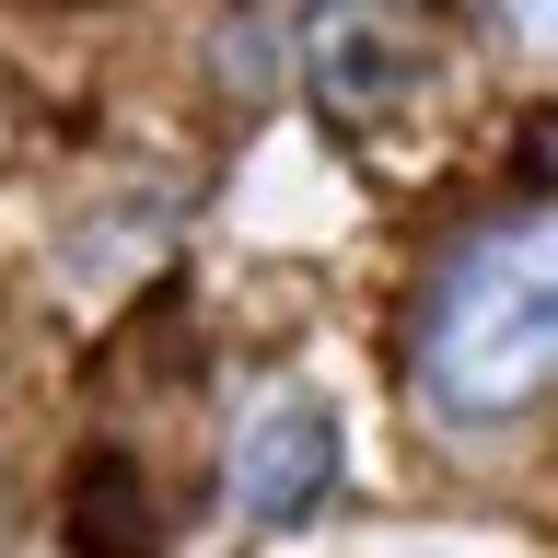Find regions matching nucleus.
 I'll return each instance as SVG.
<instances>
[{"mask_svg": "<svg viewBox=\"0 0 558 558\" xmlns=\"http://www.w3.org/2000/svg\"><path fill=\"white\" fill-rule=\"evenodd\" d=\"M558 384V209H512L453 244L442 291L418 314V396L453 430L523 418Z\"/></svg>", "mask_w": 558, "mask_h": 558, "instance_id": "1", "label": "nucleus"}, {"mask_svg": "<svg viewBox=\"0 0 558 558\" xmlns=\"http://www.w3.org/2000/svg\"><path fill=\"white\" fill-rule=\"evenodd\" d=\"M338 408L314 384H279L233 418V512L244 523H303L326 488H338Z\"/></svg>", "mask_w": 558, "mask_h": 558, "instance_id": "2", "label": "nucleus"}, {"mask_svg": "<svg viewBox=\"0 0 558 558\" xmlns=\"http://www.w3.org/2000/svg\"><path fill=\"white\" fill-rule=\"evenodd\" d=\"M512 35L523 47H558V12H512Z\"/></svg>", "mask_w": 558, "mask_h": 558, "instance_id": "3", "label": "nucleus"}]
</instances>
